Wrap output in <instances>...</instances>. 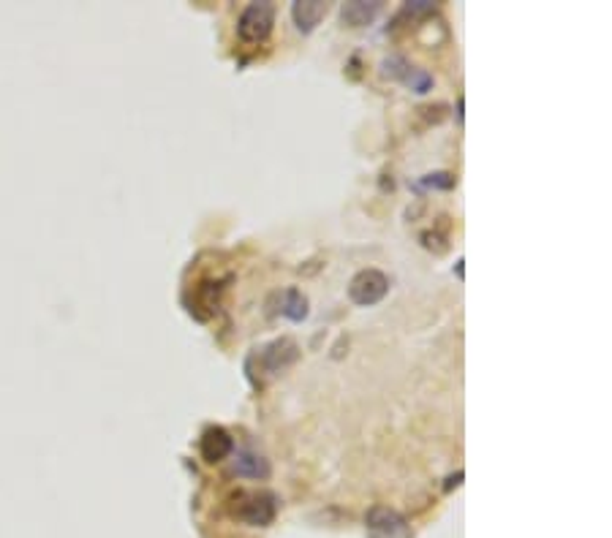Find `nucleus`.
I'll return each instance as SVG.
<instances>
[{"mask_svg": "<svg viewBox=\"0 0 612 538\" xmlns=\"http://www.w3.org/2000/svg\"><path fill=\"white\" fill-rule=\"evenodd\" d=\"M229 512L235 520L251 528H267L276 520L278 501L273 493H237L229 503Z\"/></svg>", "mask_w": 612, "mask_h": 538, "instance_id": "f257e3e1", "label": "nucleus"}, {"mask_svg": "<svg viewBox=\"0 0 612 538\" xmlns=\"http://www.w3.org/2000/svg\"><path fill=\"white\" fill-rule=\"evenodd\" d=\"M276 25V5L273 3H251L237 22V35L246 44H262L270 38Z\"/></svg>", "mask_w": 612, "mask_h": 538, "instance_id": "f03ea898", "label": "nucleus"}, {"mask_svg": "<svg viewBox=\"0 0 612 538\" xmlns=\"http://www.w3.org/2000/svg\"><path fill=\"white\" fill-rule=\"evenodd\" d=\"M365 533L370 538H414L408 520L389 509V506H373L365 514Z\"/></svg>", "mask_w": 612, "mask_h": 538, "instance_id": "7ed1b4c3", "label": "nucleus"}, {"mask_svg": "<svg viewBox=\"0 0 612 538\" xmlns=\"http://www.w3.org/2000/svg\"><path fill=\"white\" fill-rule=\"evenodd\" d=\"M389 291V277L378 269H362L348 283V299L359 307L378 304Z\"/></svg>", "mask_w": 612, "mask_h": 538, "instance_id": "20e7f679", "label": "nucleus"}, {"mask_svg": "<svg viewBox=\"0 0 612 538\" xmlns=\"http://www.w3.org/2000/svg\"><path fill=\"white\" fill-rule=\"evenodd\" d=\"M381 74L384 76H392V79H400L408 90H414V93H427L430 87H433V76L427 74V71H422V68H414V65H408L403 57H397V55H392V57H386L384 63H381Z\"/></svg>", "mask_w": 612, "mask_h": 538, "instance_id": "39448f33", "label": "nucleus"}, {"mask_svg": "<svg viewBox=\"0 0 612 538\" xmlns=\"http://www.w3.org/2000/svg\"><path fill=\"white\" fill-rule=\"evenodd\" d=\"M235 452V441L224 427H207L202 435V457L205 463H224Z\"/></svg>", "mask_w": 612, "mask_h": 538, "instance_id": "423d86ee", "label": "nucleus"}, {"mask_svg": "<svg viewBox=\"0 0 612 538\" xmlns=\"http://www.w3.org/2000/svg\"><path fill=\"white\" fill-rule=\"evenodd\" d=\"M259 356H262V364H265L267 373H281L284 367H289L297 359V345H295V340L284 337V340H276V343L265 345Z\"/></svg>", "mask_w": 612, "mask_h": 538, "instance_id": "0eeeda50", "label": "nucleus"}, {"mask_svg": "<svg viewBox=\"0 0 612 538\" xmlns=\"http://www.w3.org/2000/svg\"><path fill=\"white\" fill-rule=\"evenodd\" d=\"M329 5L321 3V0H297L292 5V16H295V25L303 30V33H313L316 25L326 16Z\"/></svg>", "mask_w": 612, "mask_h": 538, "instance_id": "6e6552de", "label": "nucleus"}, {"mask_svg": "<svg viewBox=\"0 0 612 538\" xmlns=\"http://www.w3.org/2000/svg\"><path fill=\"white\" fill-rule=\"evenodd\" d=\"M273 299H278V307H276L273 313H278V315H284V318H289V321H295V324H300V321H306L307 318V299L303 291H297V288H286L284 294H276Z\"/></svg>", "mask_w": 612, "mask_h": 538, "instance_id": "1a4fd4ad", "label": "nucleus"}, {"mask_svg": "<svg viewBox=\"0 0 612 538\" xmlns=\"http://www.w3.org/2000/svg\"><path fill=\"white\" fill-rule=\"evenodd\" d=\"M235 473L246 476V479H267L270 476V463L262 454L246 449L235 457Z\"/></svg>", "mask_w": 612, "mask_h": 538, "instance_id": "9d476101", "label": "nucleus"}, {"mask_svg": "<svg viewBox=\"0 0 612 538\" xmlns=\"http://www.w3.org/2000/svg\"><path fill=\"white\" fill-rule=\"evenodd\" d=\"M378 11H381V3H362V0H356V3H346L340 8V19L348 27H362V25H370L378 16Z\"/></svg>", "mask_w": 612, "mask_h": 538, "instance_id": "9b49d317", "label": "nucleus"}, {"mask_svg": "<svg viewBox=\"0 0 612 538\" xmlns=\"http://www.w3.org/2000/svg\"><path fill=\"white\" fill-rule=\"evenodd\" d=\"M455 177L449 174V172H436V174H427L425 180H422V185H427V188H444V191H449V188H455Z\"/></svg>", "mask_w": 612, "mask_h": 538, "instance_id": "f8f14e48", "label": "nucleus"}]
</instances>
